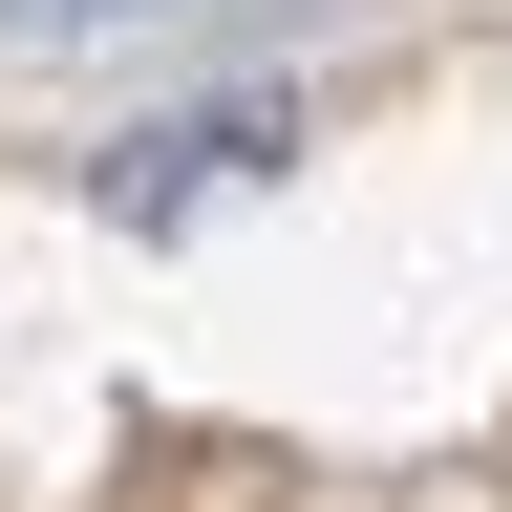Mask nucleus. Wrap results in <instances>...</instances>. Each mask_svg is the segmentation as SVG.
I'll return each mask as SVG.
<instances>
[{"mask_svg":"<svg viewBox=\"0 0 512 512\" xmlns=\"http://www.w3.org/2000/svg\"><path fill=\"white\" fill-rule=\"evenodd\" d=\"M256 150H278V107H256V86H235V107H192V128H128V171H107V214L150 235V214H192L214 171H256Z\"/></svg>","mask_w":512,"mask_h":512,"instance_id":"nucleus-1","label":"nucleus"},{"mask_svg":"<svg viewBox=\"0 0 512 512\" xmlns=\"http://www.w3.org/2000/svg\"><path fill=\"white\" fill-rule=\"evenodd\" d=\"M0 22H43V43H86V22H150V0H0Z\"/></svg>","mask_w":512,"mask_h":512,"instance_id":"nucleus-2","label":"nucleus"}]
</instances>
